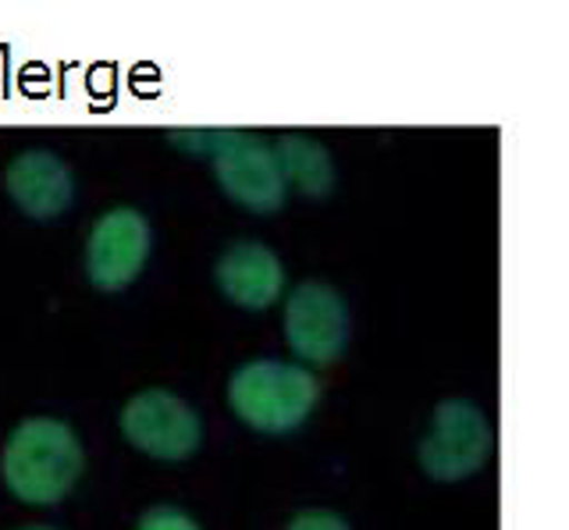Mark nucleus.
I'll list each match as a JSON object with an SVG mask.
<instances>
[{"label": "nucleus", "mask_w": 569, "mask_h": 530, "mask_svg": "<svg viewBox=\"0 0 569 530\" xmlns=\"http://www.w3.org/2000/svg\"><path fill=\"white\" fill-rule=\"evenodd\" d=\"M0 473L14 499L29 506H53L76 488L82 473V446L68 423L53 417H29L11 431Z\"/></svg>", "instance_id": "f257e3e1"}, {"label": "nucleus", "mask_w": 569, "mask_h": 530, "mask_svg": "<svg viewBox=\"0 0 569 530\" xmlns=\"http://www.w3.org/2000/svg\"><path fill=\"white\" fill-rule=\"evenodd\" d=\"M320 399L307 367L284 360H249L228 381V402L242 423L263 434L296 431Z\"/></svg>", "instance_id": "f03ea898"}, {"label": "nucleus", "mask_w": 569, "mask_h": 530, "mask_svg": "<svg viewBox=\"0 0 569 530\" xmlns=\"http://www.w3.org/2000/svg\"><path fill=\"white\" fill-rule=\"evenodd\" d=\"M174 143L186 150L213 153V174H218L221 189L236 203L260 210V214H271V210L284 203L289 186L281 179V164L274 150L260 143V139L246 132L207 129V132H178Z\"/></svg>", "instance_id": "7ed1b4c3"}, {"label": "nucleus", "mask_w": 569, "mask_h": 530, "mask_svg": "<svg viewBox=\"0 0 569 530\" xmlns=\"http://www.w3.org/2000/svg\"><path fill=\"white\" fill-rule=\"evenodd\" d=\"M495 446L488 417L467 399H445L435 410V428L420 441V467L435 481H462L488 463Z\"/></svg>", "instance_id": "20e7f679"}, {"label": "nucleus", "mask_w": 569, "mask_h": 530, "mask_svg": "<svg viewBox=\"0 0 569 530\" xmlns=\"http://www.w3.org/2000/svg\"><path fill=\"white\" fill-rule=\"evenodd\" d=\"M284 339L299 360L328 367L346 352L349 307L338 289L325 281H302L284 303Z\"/></svg>", "instance_id": "39448f33"}, {"label": "nucleus", "mask_w": 569, "mask_h": 530, "mask_svg": "<svg viewBox=\"0 0 569 530\" xmlns=\"http://www.w3.org/2000/svg\"><path fill=\"white\" fill-rule=\"evenodd\" d=\"M121 431L139 452L153 459H186L203 441L200 417L192 413V406L164 388H147L124 402Z\"/></svg>", "instance_id": "423d86ee"}, {"label": "nucleus", "mask_w": 569, "mask_h": 530, "mask_svg": "<svg viewBox=\"0 0 569 530\" xmlns=\"http://www.w3.org/2000/svg\"><path fill=\"white\" fill-rule=\"evenodd\" d=\"M150 257V224L132 207L107 210L86 242V271L100 292L132 286Z\"/></svg>", "instance_id": "0eeeda50"}, {"label": "nucleus", "mask_w": 569, "mask_h": 530, "mask_svg": "<svg viewBox=\"0 0 569 530\" xmlns=\"http://www.w3.org/2000/svg\"><path fill=\"white\" fill-rule=\"evenodd\" d=\"M4 189L36 221L58 218L61 210H68L71 197H76V182H71L68 164L50 150L18 153L4 171Z\"/></svg>", "instance_id": "6e6552de"}, {"label": "nucleus", "mask_w": 569, "mask_h": 530, "mask_svg": "<svg viewBox=\"0 0 569 530\" xmlns=\"http://www.w3.org/2000/svg\"><path fill=\"white\" fill-rule=\"evenodd\" d=\"M218 286L242 310H267L281 296V260L263 242H236L218 260Z\"/></svg>", "instance_id": "1a4fd4ad"}, {"label": "nucleus", "mask_w": 569, "mask_h": 530, "mask_svg": "<svg viewBox=\"0 0 569 530\" xmlns=\"http://www.w3.org/2000/svg\"><path fill=\"white\" fill-rule=\"evenodd\" d=\"M274 157L281 164L284 186H296L307 197H328L335 186V164L328 150L307 136H281Z\"/></svg>", "instance_id": "9d476101"}, {"label": "nucleus", "mask_w": 569, "mask_h": 530, "mask_svg": "<svg viewBox=\"0 0 569 530\" xmlns=\"http://www.w3.org/2000/svg\"><path fill=\"white\" fill-rule=\"evenodd\" d=\"M136 530H200L186 509H174V506H153L139 517Z\"/></svg>", "instance_id": "9b49d317"}, {"label": "nucleus", "mask_w": 569, "mask_h": 530, "mask_svg": "<svg viewBox=\"0 0 569 530\" xmlns=\"http://www.w3.org/2000/svg\"><path fill=\"white\" fill-rule=\"evenodd\" d=\"M289 530H349V523L331 509H307V512H299V517H292Z\"/></svg>", "instance_id": "f8f14e48"}, {"label": "nucleus", "mask_w": 569, "mask_h": 530, "mask_svg": "<svg viewBox=\"0 0 569 530\" xmlns=\"http://www.w3.org/2000/svg\"><path fill=\"white\" fill-rule=\"evenodd\" d=\"M22 530H53V527H22Z\"/></svg>", "instance_id": "ddd939ff"}]
</instances>
